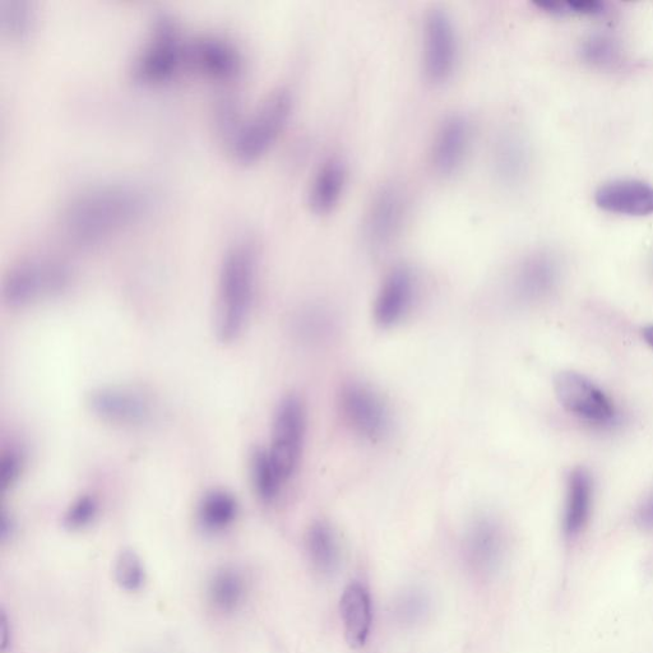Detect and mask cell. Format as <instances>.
<instances>
[{
  "instance_id": "obj_1",
  "label": "cell",
  "mask_w": 653,
  "mask_h": 653,
  "mask_svg": "<svg viewBox=\"0 0 653 653\" xmlns=\"http://www.w3.org/2000/svg\"><path fill=\"white\" fill-rule=\"evenodd\" d=\"M146 205L145 194L128 185L91 189L68 206L64 229L73 243L96 244L140 216Z\"/></svg>"
},
{
  "instance_id": "obj_2",
  "label": "cell",
  "mask_w": 653,
  "mask_h": 653,
  "mask_svg": "<svg viewBox=\"0 0 653 653\" xmlns=\"http://www.w3.org/2000/svg\"><path fill=\"white\" fill-rule=\"evenodd\" d=\"M257 257L252 244L239 243L222 261L215 330L222 342L236 340L245 328L256 293Z\"/></svg>"
},
{
  "instance_id": "obj_3",
  "label": "cell",
  "mask_w": 653,
  "mask_h": 653,
  "mask_svg": "<svg viewBox=\"0 0 653 653\" xmlns=\"http://www.w3.org/2000/svg\"><path fill=\"white\" fill-rule=\"evenodd\" d=\"M294 110V96L289 90L279 89L254 114L231 133L230 148L236 159L253 161L270 151L290 122Z\"/></svg>"
},
{
  "instance_id": "obj_4",
  "label": "cell",
  "mask_w": 653,
  "mask_h": 653,
  "mask_svg": "<svg viewBox=\"0 0 653 653\" xmlns=\"http://www.w3.org/2000/svg\"><path fill=\"white\" fill-rule=\"evenodd\" d=\"M71 284V270L63 262L35 258L18 263L3 281V299L12 308H23L63 293Z\"/></svg>"
},
{
  "instance_id": "obj_5",
  "label": "cell",
  "mask_w": 653,
  "mask_h": 653,
  "mask_svg": "<svg viewBox=\"0 0 653 653\" xmlns=\"http://www.w3.org/2000/svg\"><path fill=\"white\" fill-rule=\"evenodd\" d=\"M460 57L456 25L442 8L430 9L423 22V71L433 85H444L455 74Z\"/></svg>"
},
{
  "instance_id": "obj_6",
  "label": "cell",
  "mask_w": 653,
  "mask_h": 653,
  "mask_svg": "<svg viewBox=\"0 0 653 653\" xmlns=\"http://www.w3.org/2000/svg\"><path fill=\"white\" fill-rule=\"evenodd\" d=\"M307 414L299 397L287 396L277 406L273 418L271 446L267 448L284 480L289 481L303 453Z\"/></svg>"
},
{
  "instance_id": "obj_7",
  "label": "cell",
  "mask_w": 653,
  "mask_h": 653,
  "mask_svg": "<svg viewBox=\"0 0 653 653\" xmlns=\"http://www.w3.org/2000/svg\"><path fill=\"white\" fill-rule=\"evenodd\" d=\"M340 409L353 432L369 441H381L392 429L386 401L369 384L351 382L342 387Z\"/></svg>"
},
{
  "instance_id": "obj_8",
  "label": "cell",
  "mask_w": 653,
  "mask_h": 653,
  "mask_svg": "<svg viewBox=\"0 0 653 653\" xmlns=\"http://www.w3.org/2000/svg\"><path fill=\"white\" fill-rule=\"evenodd\" d=\"M184 63H187V45L180 39L174 23L161 17L152 31L150 43L134 64V76L142 82H164Z\"/></svg>"
},
{
  "instance_id": "obj_9",
  "label": "cell",
  "mask_w": 653,
  "mask_h": 653,
  "mask_svg": "<svg viewBox=\"0 0 653 653\" xmlns=\"http://www.w3.org/2000/svg\"><path fill=\"white\" fill-rule=\"evenodd\" d=\"M559 404L577 418L594 425H610L617 419L613 401L600 387L577 372H560L554 379Z\"/></svg>"
},
{
  "instance_id": "obj_10",
  "label": "cell",
  "mask_w": 653,
  "mask_h": 653,
  "mask_svg": "<svg viewBox=\"0 0 653 653\" xmlns=\"http://www.w3.org/2000/svg\"><path fill=\"white\" fill-rule=\"evenodd\" d=\"M87 404L97 418L119 426L145 424L154 414V405L147 393L131 386L97 388L90 393Z\"/></svg>"
},
{
  "instance_id": "obj_11",
  "label": "cell",
  "mask_w": 653,
  "mask_h": 653,
  "mask_svg": "<svg viewBox=\"0 0 653 653\" xmlns=\"http://www.w3.org/2000/svg\"><path fill=\"white\" fill-rule=\"evenodd\" d=\"M562 279V263L557 254L539 249L518 263L512 279V291L522 303H536L557 290Z\"/></svg>"
},
{
  "instance_id": "obj_12",
  "label": "cell",
  "mask_w": 653,
  "mask_h": 653,
  "mask_svg": "<svg viewBox=\"0 0 653 653\" xmlns=\"http://www.w3.org/2000/svg\"><path fill=\"white\" fill-rule=\"evenodd\" d=\"M407 215L404 192L397 185H384L374 194L365 216V236L374 248H384L401 233Z\"/></svg>"
},
{
  "instance_id": "obj_13",
  "label": "cell",
  "mask_w": 653,
  "mask_h": 653,
  "mask_svg": "<svg viewBox=\"0 0 653 653\" xmlns=\"http://www.w3.org/2000/svg\"><path fill=\"white\" fill-rule=\"evenodd\" d=\"M472 142L470 120L462 114H451L442 120L435 132L430 161L435 173L451 177L465 164Z\"/></svg>"
},
{
  "instance_id": "obj_14",
  "label": "cell",
  "mask_w": 653,
  "mask_h": 653,
  "mask_svg": "<svg viewBox=\"0 0 653 653\" xmlns=\"http://www.w3.org/2000/svg\"><path fill=\"white\" fill-rule=\"evenodd\" d=\"M418 280L410 267L397 266L384 277L374 303L375 322L382 327L396 326L404 321L414 307Z\"/></svg>"
},
{
  "instance_id": "obj_15",
  "label": "cell",
  "mask_w": 653,
  "mask_h": 653,
  "mask_svg": "<svg viewBox=\"0 0 653 653\" xmlns=\"http://www.w3.org/2000/svg\"><path fill=\"white\" fill-rule=\"evenodd\" d=\"M506 537L500 523L490 516L476 517L465 536V555L474 571L488 574L502 563Z\"/></svg>"
},
{
  "instance_id": "obj_16",
  "label": "cell",
  "mask_w": 653,
  "mask_h": 653,
  "mask_svg": "<svg viewBox=\"0 0 653 653\" xmlns=\"http://www.w3.org/2000/svg\"><path fill=\"white\" fill-rule=\"evenodd\" d=\"M596 206L614 215L645 217L653 213V187L638 179H617L595 192Z\"/></svg>"
},
{
  "instance_id": "obj_17",
  "label": "cell",
  "mask_w": 653,
  "mask_h": 653,
  "mask_svg": "<svg viewBox=\"0 0 653 653\" xmlns=\"http://www.w3.org/2000/svg\"><path fill=\"white\" fill-rule=\"evenodd\" d=\"M187 63L215 80H230L242 71L239 50L220 37L206 36L187 45Z\"/></svg>"
},
{
  "instance_id": "obj_18",
  "label": "cell",
  "mask_w": 653,
  "mask_h": 653,
  "mask_svg": "<svg viewBox=\"0 0 653 653\" xmlns=\"http://www.w3.org/2000/svg\"><path fill=\"white\" fill-rule=\"evenodd\" d=\"M494 173L500 183L517 187L531 169V148L525 136L514 128L500 132L493 147Z\"/></svg>"
},
{
  "instance_id": "obj_19",
  "label": "cell",
  "mask_w": 653,
  "mask_h": 653,
  "mask_svg": "<svg viewBox=\"0 0 653 653\" xmlns=\"http://www.w3.org/2000/svg\"><path fill=\"white\" fill-rule=\"evenodd\" d=\"M345 162L337 157L324 160L310 183L308 202L317 215H328L336 210L344 197L347 185Z\"/></svg>"
},
{
  "instance_id": "obj_20",
  "label": "cell",
  "mask_w": 653,
  "mask_h": 653,
  "mask_svg": "<svg viewBox=\"0 0 653 653\" xmlns=\"http://www.w3.org/2000/svg\"><path fill=\"white\" fill-rule=\"evenodd\" d=\"M594 502V480L585 467H577L568 476L564 508V531L576 536L585 529Z\"/></svg>"
},
{
  "instance_id": "obj_21",
  "label": "cell",
  "mask_w": 653,
  "mask_h": 653,
  "mask_svg": "<svg viewBox=\"0 0 653 653\" xmlns=\"http://www.w3.org/2000/svg\"><path fill=\"white\" fill-rule=\"evenodd\" d=\"M342 623L349 645L359 648L365 645L372 628V601L368 591L359 583L346 587L340 601Z\"/></svg>"
},
{
  "instance_id": "obj_22",
  "label": "cell",
  "mask_w": 653,
  "mask_h": 653,
  "mask_svg": "<svg viewBox=\"0 0 653 653\" xmlns=\"http://www.w3.org/2000/svg\"><path fill=\"white\" fill-rule=\"evenodd\" d=\"M248 594V582L242 571L235 567H222L208 581L207 595L213 609L231 614L242 608Z\"/></svg>"
},
{
  "instance_id": "obj_23",
  "label": "cell",
  "mask_w": 653,
  "mask_h": 653,
  "mask_svg": "<svg viewBox=\"0 0 653 653\" xmlns=\"http://www.w3.org/2000/svg\"><path fill=\"white\" fill-rule=\"evenodd\" d=\"M239 506L233 494L215 489L203 495L198 504L197 520L208 534H220L228 530L238 517Z\"/></svg>"
},
{
  "instance_id": "obj_24",
  "label": "cell",
  "mask_w": 653,
  "mask_h": 653,
  "mask_svg": "<svg viewBox=\"0 0 653 653\" xmlns=\"http://www.w3.org/2000/svg\"><path fill=\"white\" fill-rule=\"evenodd\" d=\"M307 549L313 568L323 576H332L340 567V541L328 523H313L307 535Z\"/></svg>"
},
{
  "instance_id": "obj_25",
  "label": "cell",
  "mask_w": 653,
  "mask_h": 653,
  "mask_svg": "<svg viewBox=\"0 0 653 653\" xmlns=\"http://www.w3.org/2000/svg\"><path fill=\"white\" fill-rule=\"evenodd\" d=\"M249 471L258 498L265 503L275 502L287 483L271 460L267 448L254 449L250 455Z\"/></svg>"
},
{
  "instance_id": "obj_26",
  "label": "cell",
  "mask_w": 653,
  "mask_h": 653,
  "mask_svg": "<svg viewBox=\"0 0 653 653\" xmlns=\"http://www.w3.org/2000/svg\"><path fill=\"white\" fill-rule=\"evenodd\" d=\"M583 62L597 69H615L623 62V48L617 39L606 34L586 37L581 44Z\"/></svg>"
},
{
  "instance_id": "obj_27",
  "label": "cell",
  "mask_w": 653,
  "mask_h": 653,
  "mask_svg": "<svg viewBox=\"0 0 653 653\" xmlns=\"http://www.w3.org/2000/svg\"><path fill=\"white\" fill-rule=\"evenodd\" d=\"M34 7L27 0L0 2V27L12 39H25L35 27Z\"/></svg>"
},
{
  "instance_id": "obj_28",
  "label": "cell",
  "mask_w": 653,
  "mask_h": 653,
  "mask_svg": "<svg viewBox=\"0 0 653 653\" xmlns=\"http://www.w3.org/2000/svg\"><path fill=\"white\" fill-rule=\"evenodd\" d=\"M115 581L125 591L141 590L145 585L146 572L142 560L133 550H123L115 560Z\"/></svg>"
},
{
  "instance_id": "obj_29",
  "label": "cell",
  "mask_w": 653,
  "mask_h": 653,
  "mask_svg": "<svg viewBox=\"0 0 653 653\" xmlns=\"http://www.w3.org/2000/svg\"><path fill=\"white\" fill-rule=\"evenodd\" d=\"M535 6L553 16L597 17L606 12V4L599 0H568V2L539 0Z\"/></svg>"
},
{
  "instance_id": "obj_30",
  "label": "cell",
  "mask_w": 653,
  "mask_h": 653,
  "mask_svg": "<svg viewBox=\"0 0 653 653\" xmlns=\"http://www.w3.org/2000/svg\"><path fill=\"white\" fill-rule=\"evenodd\" d=\"M332 318L322 309H308L296 319V331L307 341H321L332 331Z\"/></svg>"
},
{
  "instance_id": "obj_31",
  "label": "cell",
  "mask_w": 653,
  "mask_h": 653,
  "mask_svg": "<svg viewBox=\"0 0 653 653\" xmlns=\"http://www.w3.org/2000/svg\"><path fill=\"white\" fill-rule=\"evenodd\" d=\"M99 513V504L97 500L91 495H82V497L74 500L69 506L64 516V525L69 530H82L90 526Z\"/></svg>"
},
{
  "instance_id": "obj_32",
  "label": "cell",
  "mask_w": 653,
  "mask_h": 653,
  "mask_svg": "<svg viewBox=\"0 0 653 653\" xmlns=\"http://www.w3.org/2000/svg\"><path fill=\"white\" fill-rule=\"evenodd\" d=\"M428 610V599L418 591H411L397 601L396 613L398 618L405 623L419 622L428 613Z\"/></svg>"
},
{
  "instance_id": "obj_33",
  "label": "cell",
  "mask_w": 653,
  "mask_h": 653,
  "mask_svg": "<svg viewBox=\"0 0 653 653\" xmlns=\"http://www.w3.org/2000/svg\"><path fill=\"white\" fill-rule=\"evenodd\" d=\"M23 466V458L16 449H8L3 452L0 458V488L3 493L11 489L20 479Z\"/></svg>"
},
{
  "instance_id": "obj_34",
  "label": "cell",
  "mask_w": 653,
  "mask_h": 653,
  "mask_svg": "<svg viewBox=\"0 0 653 653\" xmlns=\"http://www.w3.org/2000/svg\"><path fill=\"white\" fill-rule=\"evenodd\" d=\"M637 522L642 529L653 531V493L638 508Z\"/></svg>"
},
{
  "instance_id": "obj_35",
  "label": "cell",
  "mask_w": 653,
  "mask_h": 653,
  "mask_svg": "<svg viewBox=\"0 0 653 653\" xmlns=\"http://www.w3.org/2000/svg\"><path fill=\"white\" fill-rule=\"evenodd\" d=\"M642 336L643 338H645L647 345L651 346L653 349V324H650V326L643 328Z\"/></svg>"
},
{
  "instance_id": "obj_36",
  "label": "cell",
  "mask_w": 653,
  "mask_h": 653,
  "mask_svg": "<svg viewBox=\"0 0 653 653\" xmlns=\"http://www.w3.org/2000/svg\"><path fill=\"white\" fill-rule=\"evenodd\" d=\"M651 266H652V273H653V257H652V263H651Z\"/></svg>"
}]
</instances>
